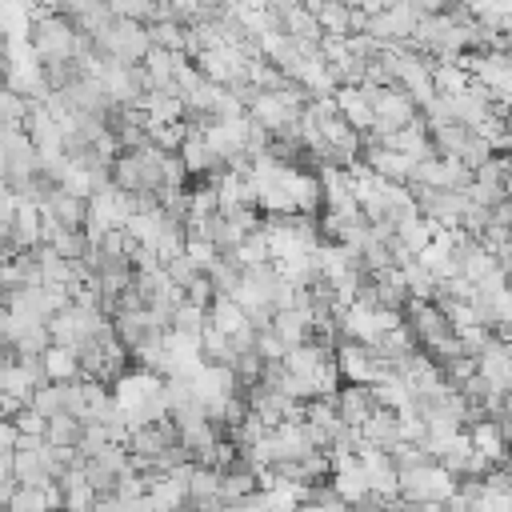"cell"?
Here are the masks:
<instances>
[{
	"instance_id": "cell-1",
	"label": "cell",
	"mask_w": 512,
	"mask_h": 512,
	"mask_svg": "<svg viewBox=\"0 0 512 512\" xmlns=\"http://www.w3.org/2000/svg\"><path fill=\"white\" fill-rule=\"evenodd\" d=\"M32 52L40 56V64H64L76 56V44H80V28L72 16L64 12H36L32 16Z\"/></svg>"
},
{
	"instance_id": "cell-2",
	"label": "cell",
	"mask_w": 512,
	"mask_h": 512,
	"mask_svg": "<svg viewBox=\"0 0 512 512\" xmlns=\"http://www.w3.org/2000/svg\"><path fill=\"white\" fill-rule=\"evenodd\" d=\"M460 476H452L440 460H420L412 468H400V500L404 504H444L456 492Z\"/></svg>"
},
{
	"instance_id": "cell-3",
	"label": "cell",
	"mask_w": 512,
	"mask_h": 512,
	"mask_svg": "<svg viewBox=\"0 0 512 512\" xmlns=\"http://www.w3.org/2000/svg\"><path fill=\"white\" fill-rule=\"evenodd\" d=\"M196 68H200L208 80L232 88V84H244V80H248V52H244L240 44L220 40V44L196 52Z\"/></svg>"
},
{
	"instance_id": "cell-4",
	"label": "cell",
	"mask_w": 512,
	"mask_h": 512,
	"mask_svg": "<svg viewBox=\"0 0 512 512\" xmlns=\"http://www.w3.org/2000/svg\"><path fill=\"white\" fill-rule=\"evenodd\" d=\"M416 188H468L472 184V168L460 160V156H440V152H428L416 160L412 168V180Z\"/></svg>"
},
{
	"instance_id": "cell-5",
	"label": "cell",
	"mask_w": 512,
	"mask_h": 512,
	"mask_svg": "<svg viewBox=\"0 0 512 512\" xmlns=\"http://www.w3.org/2000/svg\"><path fill=\"white\" fill-rule=\"evenodd\" d=\"M336 356V368H340V380H352V384H372L388 372V360L372 348V344H356V340H340L332 348Z\"/></svg>"
},
{
	"instance_id": "cell-6",
	"label": "cell",
	"mask_w": 512,
	"mask_h": 512,
	"mask_svg": "<svg viewBox=\"0 0 512 512\" xmlns=\"http://www.w3.org/2000/svg\"><path fill=\"white\" fill-rule=\"evenodd\" d=\"M476 372H480L496 392H508V388H512V348L492 336V340L476 352Z\"/></svg>"
},
{
	"instance_id": "cell-7",
	"label": "cell",
	"mask_w": 512,
	"mask_h": 512,
	"mask_svg": "<svg viewBox=\"0 0 512 512\" xmlns=\"http://www.w3.org/2000/svg\"><path fill=\"white\" fill-rule=\"evenodd\" d=\"M360 160H364L372 172H380V176H388V180H400V184H408V180H412V168H416L412 156H404V152H396V148H388V144H376V140L364 144Z\"/></svg>"
},
{
	"instance_id": "cell-8",
	"label": "cell",
	"mask_w": 512,
	"mask_h": 512,
	"mask_svg": "<svg viewBox=\"0 0 512 512\" xmlns=\"http://www.w3.org/2000/svg\"><path fill=\"white\" fill-rule=\"evenodd\" d=\"M468 440H472V448L492 464V468H504L508 464V436H504V428H500V420H472V428H468Z\"/></svg>"
},
{
	"instance_id": "cell-9",
	"label": "cell",
	"mask_w": 512,
	"mask_h": 512,
	"mask_svg": "<svg viewBox=\"0 0 512 512\" xmlns=\"http://www.w3.org/2000/svg\"><path fill=\"white\" fill-rule=\"evenodd\" d=\"M292 80H296L308 96H332V92H336V80H332V72H328V60L320 56V48L308 52V56L296 64Z\"/></svg>"
},
{
	"instance_id": "cell-10",
	"label": "cell",
	"mask_w": 512,
	"mask_h": 512,
	"mask_svg": "<svg viewBox=\"0 0 512 512\" xmlns=\"http://www.w3.org/2000/svg\"><path fill=\"white\" fill-rule=\"evenodd\" d=\"M332 404H336V412H340V420L344 424H360L372 408H376V400H372V388L368 384H352V380H344L340 388H336V396H332Z\"/></svg>"
},
{
	"instance_id": "cell-11",
	"label": "cell",
	"mask_w": 512,
	"mask_h": 512,
	"mask_svg": "<svg viewBox=\"0 0 512 512\" xmlns=\"http://www.w3.org/2000/svg\"><path fill=\"white\" fill-rule=\"evenodd\" d=\"M332 100H336V112H340L356 132H368V128H372V104H368V96H364L360 84H340V88L332 92Z\"/></svg>"
},
{
	"instance_id": "cell-12",
	"label": "cell",
	"mask_w": 512,
	"mask_h": 512,
	"mask_svg": "<svg viewBox=\"0 0 512 512\" xmlns=\"http://www.w3.org/2000/svg\"><path fill=\"white\" fill-rule=\"evenodd\" d=\"M40 368H44V380H80V352L76 344H48L40 352Z\"/></svg>"
},
{
	"instance_id": "cell-13",
	"label": "cell",
	"mask_w": 512,
	"mask_h": 512,
	"mask_svg": "<svg viewBox=\"0 0 512 512\" xmlns=\"http://www.w3.org/2000/svg\"><path fill=\"white\" fill-rule=\"evenodd\" d=\"M472 84V72L456 60V56H444L440 64H432V88L440 96H452V92H464Z\"/></svg>"
},
{
	"instance_id": "cell-14",
	"label": "cell",
	"mask_w": 512,
	"mask_h": 512,
	"mask_svg": "<svg viewBox=\"0 0 512 512\" xmlns=\"http://www.w3.org/2000/svg\"><path fill=\"white\" fill-rule=\"evenodd\" d=\"M80 432H84V420L72 416V412H52L48 424H44V440L48 444H64V448H76Z\"/></svg>"
},
{
	"instance_id": "cell-15",
	"label": "cell",
	"mask_w": 512,
	"mask_h": 512,
	"mask_svg": "<svg viewBox=\"0 0 512 512\" xmlns=\"http://www.w3.org/2000/svg\"><path fill=\"white\" fill-rule=\"evenodd\" d=\"M4 68H8V36H0V76H4Z\"/></svg>"
},
{
	"instance_id": "cell-16",
	"label": "cell",
	"mask_w": 512,
	"mask_h": 512,
	"mask_svg": "<svg viewBox=\"0 0 512 512\" xmlns=\"http://www.w3.org/2000/svg\"><path fill=\"white\" fill-rule=\"evenodd\" d=\"M8 196H12V184H8V176L0 172V200H8Z\"/></svg>"
},
{
	"instance_id": "cell-17",
	"label": "cell",
	"mask_w": 512,
	"mask_h": 512,
	"mask_svg": "<svg viewBox=\"0 0 512 512\" xmlns=\"http://www.w3.org/2000/svg\"><path fill=\"white\" fill-rule=\"evenodd\" d=\"M500 112H504V120L512 124V96H504V104H500Z\"/></svg>"
},
{
	"instance_id": "cell-18",
	"label": "cell",
	"mask_w": 512,
	"mask_h": 512,
	"mask_svg": "<svg viewBox=\"0 0 512 512\" xmlns=\"http://www.w3.org/2000/svg\"><path fill=\"white\" fill-rule=\"evenodd\" d=\"M504 472H508V480H512V460H508V464H504Z\"/></svg>"
}]
</instances>
